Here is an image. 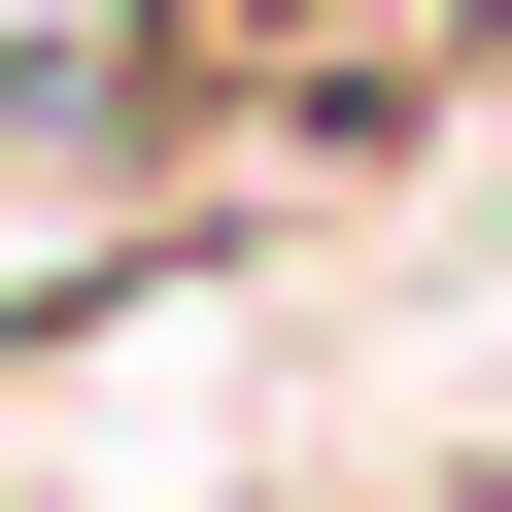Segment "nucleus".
<instances>
[{
	"mask_svg": "<svg viewBox=\"0 0 512 512\" xmlns=\"http://www.w3.org/2000/svg\"><path fill=\"white\" fill-rule=\"evenodd\" d=\"M478 69H512V0H69V35H0V103L103 137L137 205H205V171H410Z\"/></svg>",
	"mask_w": 512,
	"mask_h": 512,
	"instance_id": "1",
	"label": "nucleus"
}]
</instances>
